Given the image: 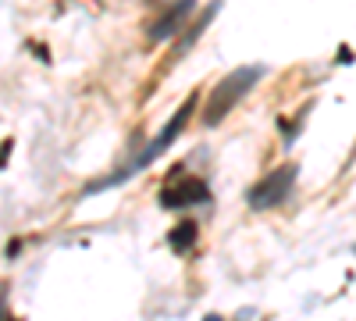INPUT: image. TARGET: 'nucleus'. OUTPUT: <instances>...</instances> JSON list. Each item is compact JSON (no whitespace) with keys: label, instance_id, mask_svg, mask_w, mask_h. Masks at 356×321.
Wrapping results in <instances>:
<instances>
[{"label":"nucleus","instance_id":"nucleus-1","mask_svg":"<svg viewBox=\"0 0 356 321\" xmlns=\"http://www.w3.org/2000/svg\"><path fill=\"white\" fill-rule=\"evenodd\" d=\"M193 111H196V93H193V97H189L182 107H178V111L171 114V118H168V125L161 129V136L150 143V147H146V150H139V154H136V157H132L125 168H118V171L111 175V179H104V182H93V186H89L86 193H100V189H107V186H114V182L129 179V175L143 171L146 164H154V161H157V157H161V154L171 147V143H175L178 136H182V129H186V125H189V118H193Z\"/></svg>","mask_w":356,"mask_h":321},{"label":"nucleus","instance_id":"nucleus-6","mask_svg":"<svg viewBox=\"0 0 356 321\" xmlns=\"http://www.w3.org/2000/svg\"><path fill=\"white\" fill-rule=\"evenodd\" d=\"M168 243L175 246V250H189L193 243H196V221H178L175 228H171V236H168Z\"/></svg>","mask_w":356,"mask_h":321},{"label":"nucleus","instance_id":"nucleus-8","mask_svg":"<svg viewBox=\"0 0 356 321\" xmlns=\"http://www.w3.org/2000/svg\"><path fill=\"white\" fill-rule=\"evenodd\" d=\"M11 147H15V143H11V139H4V143H0V164H4V157L11 154Z\"/></svg>","mask_w":356,"mask_h":321},{"label":"nucleus","instance_id":"nucleus-7","mask_svg":"<svg viewBox=\"0 0 356 321\" xmlns=\"http://www.w3.org/2000/svg\"><path fill=\"white\" fill-rule=\"evenodd\" d=\"M218 8H221V4H218V0H214V4H211V8H207V11H203V15H200V18L193 22V29H189V33L182 36V47H178V50H175V57H182V54H186V50L193 47V40H196V36L203 33V25H207V22H211V18L218 15Z\"/></svg>","mask_w":356,"mask_h":321},{"label":"nucleus","instance_id":"nucleus-2","mask_svg":"<svg viewBox=\"0 0 356 321\" xmlns=\"http://www.w3.org/2000/svg\"><path fill=\"white\" fill-rule=\"evenodd\" d=\"M260 75H264V68L260 65H250V68H239V72H232V75H225L214 90H211V97H207V107H203V125H218L225 114L239 104L253 86L260 82Z\"/></svg>","mask_w":356,"mask_h":321},{"label":"nucleus","instance_id":"nucleus-5","mask_svg":"<svg viewBox=\"0 0 356 321\" xmlns=\"http://www.w3.org/2000/svg\"><path fill=\"white\" fill-rule=\"evenodd\" d=\"M211 193H207L203 179H182V182H171L161 189V208H193V203H207Z\"/></svg>","mask_w":356,"mask_h":321},{"label":"nucleus","instance_id":"nucleus-9","mask_svg":"<svg viewBox=\"0 0 356 321\" xmlns=\"http://www.w3.org/2000/svg\"><path fill=\"white\" fill-rule=\"evenodd\" d=\"M203 321H225V318H221V314H207Z\"/></svg>","mask_w":356,"mask_h":321},{"label":"nucleus","instance_id":"nucleus-4","mask_svg":"<svg viewBox=\"0 0 356 321\" xmlns=\"http://www.w3.org/2000/svg\"><path fill=\"white\" fill-rule=\"evenodd\" d=\"M193 8H196V0H171V4L161 11V18L150 25V33H146V36H150V43H164L168 36L178 33V29H186Z\"/></svg>","mask_w":356,"mask_h":321},{"label":"nucleus","instance_id":"nucleus-3","mask_svg":"<svg viewBox=\"0 0 356 321\" xmlns=\"http://www.w3.org/2000/svg\"><path fill=\"white\" fill-rule=\"evenodd\" d=\"M296 175H300V168H296V164H282V168H275L271 175H267V179H260V182L250 189V203H253L257 211L278 208L282 200H289Z\"/></svg>","mask_w":356,"mask_h":321}]
</instances>
